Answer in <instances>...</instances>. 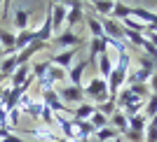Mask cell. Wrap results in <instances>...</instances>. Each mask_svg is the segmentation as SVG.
<instances>
[{"instance_id": "obj_1", "label": "cell", "mask_w": 157, "mask_h": 142, "mask_svg": "<svg viewBox=\"0 0 157 142\" xmlns=\"http://www.w3.org/2000/svg\"><path fill=\"white\" fill-rule=\"evenodd\" d=\"M127 70H129V54L127 51H120L117 56V63H113V70H110V77H108V89H110V98H115L122 91V86L127 84Z\"/></svg>"}, {"instance_id": "obj_2", "label": "cell", "mask_w": 157, "mask_h": 142, "mask_svg": "<svg viewBox=\"0 0 157 142\" xmlns=\"http://www.w3.org/2000/svg\"><path fill=\"white\" fill-rule=\"evenodd\" d=\"M82 91H85V98H89V103L96 107L110 98V89H108V82L103 77H92V82L82 86Z\"/></svg>"}, {"instance_id": "obj_3", "label": "cell", "mask_w": 157, "mask_h": 142, "mask_svg": "<svg viewBox=\"0 0 157 142\" xmlns=\"http://www.w3.org/2000/svg\"><path fill=\"white\" fill-rule=\"evenodd\" d=\"M52 12H54V2L49 0L47 2V9H45V19H42V26L35 30V40L38 42H45V44H52L54 40V26H52Z\"/></svg>"}, {"instance_id": "obj_4", "label": "cell", "mask_w": 157, "mask_h": 142, "mask_svg": "<svg viewBox=\"0 0 157 142\" xmlns=\"http://www.w3.org/2000/svg\"><path fill=\"white\" fill-rule=\"evenodd\" d=\"M42 105H47L54 114H68V116H73V112L61 103L59 91H56V89H42Z\"/></svg>"}, {"instance_id": "obj_5", "label": "cell", "mask_w": 157, "mask_h": 142, "mask_svg": "<svg viewBox=\"0 0 157 142\" xmlns=\"http://www.w3.org/2000/svg\"><path fill=\"white\" fill-rule=\"evenodd\" d=\"M80 49H82V44L80 47H73V49H63V51H59V54H54L52 58H49V63L52 65H56V68H61V70H71L73 68V63H75V58H78V54H80Z\"/></svg>"}, {"instance_id": "obj_6", "label": "cell", "mask_w": 157, "mask_h": 142, "mask_svg": "<svg viewBox=\"0 0 157 142\" xmlns=\"http://www.w3.org/2000/svg\"><path fill=\"white\" fill-rule=\"evenodd\" d=\"M59 91V98H61V103L68 107V105H82L87 100L85 98V91H82V86H73V84H68V86H63V89H56Z\"/></svg>"}, {"instance_id": "obj_7", "label": "cell", "mask_w": 157, "mask_h": 142, "mask_svg": "<svg viewBox=\"0 0 157 142\" xmlns=\"http://www.w3.org/2000/svg\"><path fill=\"white\" fill-rule=\"evenodd\" d=\"M45 49H52V44H45V42H38V40H35V42H33V44H28L26 49H21L19 54H17V68H19V65H28L31 63V58L35 56V54L38 51H45Z\"/></svg>"}, {"instance_id": "obj_8", "label": "cell", "mask_w": 157, "mask_h": 142, "mask_svg": "<svg viewBox=\"0 0 157 142\" xmlns=\"http://www.w3.org/2000/svg\"><path fill=\"white\" fill-rule=\"evenodd\" d=\"M80 44H85V37H80L78 33H73V30L59 33L52 40V47H63V49H73V47H80Z\"/></svg>"}, {"instance_id": "obj_9", "label": "cell", "mask_w": 157, "mask_h": 142, "mask_svg": "<svg viewBox=\"0 0 157 142\" xmlns=\"http://www.w3.org/2000/svg\"><path fill=\"white\" fill-rule=\"evenodd\" d=\"M92 63H94L92 58H82V61H75V63H73V68L66 72V77L71 79L73 86H82V75H85V70H87Z\"/></svg>"}, {"instance_id": "obj_10", "label": "cell", "mask_w": 157, "mask_h": 142, "mask_svg": "<svg viewBox=\"0 0 157 142\" xmlns=\"http://www.w3.org/2000/svg\"><path fill=\"white\" fill-rule=\"evenodd\" d=\"M101 23H103V33L108 40H115V42H124V28H122V23L115 19H101ZM127 44V42H124Z\"/></svg>"}, {"instance_id": "obj_11", "label": "cell", "mask_w": 157, "mask_h": 142, "mask_svg": "<svg viewBox=\"0 0 157 142\" xmlns=\"http://www.w3.org/2000/svg\"><path fill=\"white\" fill-rule=\"evenodd\" d=\"M98 63V77H103L105 82H108V77H110V70H113V58H110V47L105 49L101 56L96 58Z\"/></svg>"}, {"instance_id": "obj_12", "label": "cell", "mask_w": 157, "mask_h": 142, "mask_svg": "<svg viewBox=\"0 0 157 142\" xmlns=\"http://www.w3.org/2000/svg\"><path fill=\"white\" fill-rule=\"evenodd\" d=\"M110 126L117 130L120 135H124L127 130H129V119H127V114L122 110H115V112H113V116H110Z\"/></svg>"}, {"instance_id": "obj_13", "label": "cell", "mask_w": 157, "mask_h": 142, "mask_svg": "<svg viewBox=\"0 0 157 142\" xmlns=\"http://www.w3.org/2000/svg\"><path fill=\"white\" fill-rule=\"evenodd\" d=\"M94 112H96V105H92L89 100H85L82 105H78V107H75V112H73V119H75V121H89Z\"/></svg>"}, {"instance_id": "obj_14", "label": "cell", "mask_w": 157, "mask_h": 142, "mask_svg": "<svg viewBox=\"0 0 157 142\" xmlns=\"http://www.w3.org/2000/svg\"><path fill=\"white\" fill-rule=\"evenodd\" d=\"M28 19H31V12H28V9H24V7H17V9H14L12 23H14V28H17V33L28 30Z\"/></svg>"}, {"instance_id": "obj_15", "label": "cell", "mask_w": 157, "mask_h": 142, "mask_svg": "<svg viewBox=\"0 0 157 142\" xmlns=\"http://www.w3.org/2000/svg\"><path fill=\"white\" fill-rule=\"evenodd\" d=\"M31 77H33L31 75V65H19V68L14 70V75L10 77V82H12L10 86H24Z\"/></svg>"}, {"instance_id": "obj_16", "label": "cell", "mask_w": 157, "mask_h": 142, "mask_svg": "<svg viewBox=\"0 0 157 142\" xmlns=\"http://www.w3.org/2000/svg\"><path fill=\"white\" fill-rule=\"evenodd\" d=\"M52 26H54V33H59L61 30V26H63V21H66V16H68V9H66L61 2H54V12H52Z\"/></svg>"}, {"instance_id": "obj_17", "label": "cell", "mask_w": 157, "mask_h": 142, "mask_svg": "<svg viewBox=\"0 0 157 142\" xmlns=\"http://www.w3.org/2000/svg\"><path fill=\"white\" fill-rule=\"evenodd\" d=\"M35 42V30H21V33H17V44H14V49H17V54L21 51V49H26L28 44H33Z\"/></svg>"}, {"instance_id": "obj_18", "label": "cell", "mask_w": 157, "mask_h": 142, "mask_svg": "<svg viewBox=\"0 0 157 142\" xmlns=\"http://www.w3.org/2000/svg\"><path fill=\"white\" fill-rule=\"evenodd\" d=\"M85 23L87 28H89V33H92V37H105L103 33V23H101V16H85Z\"/></svg>"}, {"instance_id": "obj_19", "label": "cell", "mask_w": 157, "mask_h": 142, "mask_svg": "<svg viewBox=\"0 0 157 142\" xmlns=\"http://www.w3.org/2000/svg\"><path fill=\"white\" fill-rule=\"evenodd\" d=\"M49 68H52V63H49V61H38V63H33V65H31V75H33V79L40 84V82L47 77V70H49Z\"/></svg>"}, {"instance_id": "obj_20", "label": "cell", "mask_w": 157, "mask_h": 142, "mask_svg": "<svg viewBox=\"0 0 157 142\" xmlns=\"http://www.w3.org/2000/svg\"><path fill=\"white\" fill-rule=\"evenodd\" d=\"M108 49V44H105V40L103 37H92V42H89V56L87 58H92V61H96L101 54Z\"/></svg>"}, {"instance_id": "obj_21", "label": "cell", "mask_w": 157, "mask_h": 142, "mask_svg": "<svg viewBox=\"0 0 157 142\" xmlns=\"http://www.w3.org/2000/svg\"><path fill=\"white\" fill-rule=\"evenodd\" d=\"M145 126H148V119H145L143 112H141V114L129 116V130H136V133H145Z\"/></svg>"}, {"instance_id": "obj_22", "label": "cell", "mask_w": 157, "mask_h": 142, "mask_svg": "<svg viewBox=\"0 0 157 142\" xmlns=\"http://www.w3.org/2000/svg\"><path fill=\"white\" fill-rule=\"evenodd\" d=\"M17 44V33H10L5 28H0V47L2 49H12Z\"/></svg>"}, {"instance_id": "obj_23", "label": "cell", "mask_w": 157, "mask_h": 142, "mask_svg": "<svg viewBox=\"0 0 157 142\" xmlns=\"http://www.w3.org/2000/svg\"><path fill=\"white\" fill-rule=\"evenodd\" d=\"M143 114H145V119H152V116L157 114V93H150V96H148V100H145V105H143Z\"/></svg>"}, {"instance_id": "obj_24", "label": "cell", "mask_w": 157, "mask_h": 142, "mask_svg": "<svg viewBox=\"0 0 157 142\" xmlns=\"http://www.w3.org/2000/svg\"><path fill=\"white\" fill-rule=\"evenodd\" d=\"M94 135H96V140H101V142H110V140H115V137H120V133L113 128V126H105V128L96 130Z\"/></svg>"}, {"instance_id": "obj_25", "label": "cell", "mask_w": 157, "mask_h": 142, "mask_svg": "<svg viewBox=\"0 0 157 142\" xmlns=\"http://www.w3.org/2000/svg\"><path fill=\"white\" fill-rule=\"evenodd\" d=\"M89 123L94 126V130H101V128H105V126H110V119L96 110V112L92 114V119H89Z\"/></svg>"}, {"instance_id": "obj_26", "label": "cell", "mask_w": 157, "mask_h": 142, "mask_svg": "<svg viewBox=\"0 0 157 142\" xmlns=\"http://www.w3.org/2000/svg\"><path fill=\"white\" fill-rule=\"evenodd\" d=\"M82 21H85V9H68L66 23L71 26V30H73V26H78V23H82Z\"/></svg>"}, {"instance_id": "obj_27", "label": "cell", "mask_w": 157, "mask_h": 142, "mask_svg": "<svg viewBox=\"0 0 157 142\" xmlns=\"http://www.w3.org/2000/svg\"><path fill=\"white\" fill-rule=\"evenodd\" d=\"M96 110L101 112V114H105V116H108V119H110V116H113V112L117 110V103H115V98H108L105 103H101V105H98Z\"/></svg>"}, {"instance_id": "obj_28", "label": "cell", "mask_w": 157, "mask_h": 142, "mask_svg": "<svg viewBox=\"0 0 157 142\" xmlns=\"http://www.w3.org/2000/svg\"><path fill=\"white\" fill-rule=\"evenodd\" d=\"M61 5L66 9H85V2H80V0H61Z\"/></svg>"}, {"instance_id": "obj_29", "label": "cell", "mask_w": 157, "mask_h": 142, "mask_svg": "<svg viewBox=\"0 0 157 142\" xmlns=\"http://www.w3.org/2000/svg\"><path fill=\"white\" fill-rule=\"evenodd\" d=\"M138 63H141V68H143V70H148V72H155V61H152V58H145V56H141V58H138Z\"/></svg>"}, {"instance_id": "obj_30", "label": "cell", "mask_w": 157, "mask_h": 142, "mask_svg": "<svg viewBox=\"0 0 157 142\" xmlns=\"http://www.w3.org/2000/svg\"><path fill=\"white\" fill-rule=\"evenodd\" d=\"M2 142H31V140H24V137H19V135H14L12 130L7 133L5 137H2Z\"/></svg>"}, {"instance_id": "obj_31", "label": "cell", "mask_w": 157, "mask_h": 142, "mask_svg": "<svg viewBox=\"0 0 157 142\" xmlns=\"http://www.w3.org/2000/svg\"><path fill=\"white\" fill-rule=\"evenodd\" d=\"M148 89H150V93H157V70L150 75V79H148Z\"/></svg>"}, {"instance_id": "obj_32", "label": "cell", "mask_w": 157, "mask_h": 142, "mask_svg": "<svg viewBox=\"0 0 157 142\" xmlns=\"http://www.w3.org/2000/svg\"><path fill=\"white\" fill-rule=\"evenodd\" d=\"M7 91H10V86L0 84V103H5V98H7Z\"/></svg>"}, {"instance_id": "obj_33", "label": "cell", "mask_w": 157, "mask_h": 142, "mask_svg": "<svg viewBox=\"0 0 157 142\" xmlns=\"http://www.w3.org/2000/svg\"><path fill=\"white\" fill-rule=\"evenodd\" d=\"M10 2H12V0H2V5H5L2 7V16H5V19L10 16Z\"/></svg>"}, {"instance_id": "obj_34", "label": "cell", "mask_w": 157, "mask_h": 142, "mask_svg": "<svg viewBox=\"0 0 157 142\" xmlns=\"http://www.w3.org/2000/svg\"><path fill=\"white\" fill-rule=\"evenodd\" d=\"M7 133H10V130H5V128H0V142H2V137H5Z\"/></svg>"}, {"instance_id": "obj_35", "label": "cell", "mask_w": 157, "mask_h": 142, "mask_svg": "<svg viewBox=\"0 0 157 142\" xmlns=\"http://www.w3.org/2000/svg\"><path fill=\"white\" fill-rule=\"evenodd\" d=\"M49 142H68L66 137H54V140H49Z\"/></svg>"}, {"instance_id": "obj_36", "label": "cell", "mask_w": 157, "mask_h": 142, "mask_svg": "<svg viewBox=\"0 0 157 142\" xmlns=\"http://www.w3.org/2000/svg\"><path fill=\"white\" fill-rule=\"evenodd\" d=\"M113 142H124V137L120 135V137H115V140H113Z\"/></svg>"}, {"instance_id": "obj_37", "label": "cell", "mask_w": 157, "mask_h": 142, "mask_svg": "<svg viewBox=\"0 0 157 142\" xmlns=\"http://www.w3.org/2000/svg\"><path fill=\"white\" fill-rule=\"evenodd\" d=\"M80 2H85V5H87V2H92V0H80Z\"/></svg>"}, {"instance_id": "obj_38", "label": "cell", "mask_w": 157, "mask_h": 142, "mask_svg": "<svg viewBox=\"0 0 157 142\" xmlns=\"http://www.w3.org/2000/svg\"><path fill=\"white\" fill-rule=\"evenodd\" d=\"M2 107H5V105H2V103H0V110H2Z\"/></svg>"}, {"instance_id": "obj_39", "label": "cell", "mask_w": 157, "mask_h": 142, "mask_svg": "<svg viewBox=\"0 0 157 142\" xmlns=\"http://www.w3.org/2000/svg\"><path fill=\"white\" fill-rule=\"evenodd\" d=\"M110 2H117V0H110Z\"/></svg>"}, {"instance_id": "obj_40", "label": "cell", "mask_w": 157, "mask_h": 142, "mask_svg": "<svg viewBox=\"0 0 157 142\" xmlns=\"http://www.w3.org/2000/svg\"><path fill=\"white\" fill-rule=\"evenodd\" d=\"M0 51H2V47H0Z\"/></svg>"}]
</instances>
